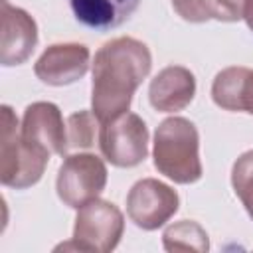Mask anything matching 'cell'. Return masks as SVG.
<instances>
[{
    "instance_id": "8992f818",
    "label": "cell",
    "mask_w": 253,
    "mask_h": 253,
    "mask_svg": "<svg viewBox=\"0 0 253 253\" xmlns=\"http://www.w3.org/2000/svg\"><path fill=\"white\" fill-rule=\"evenodd\" d=\"M107 166L97 154H69L57 170V196L67 208L79 210L101 196L107 186Z\"/></svg>"
},
{
    "instance_id": "ac0fdd59",
    "label": "cell",
    "mask_w": 253,
    "mask_h": 253,
    "mask_svg": "<svg viewBox=\"0 0 253 253\" xmlns=\"http://www.w3.org/2000/svg\"><path fill=\"white\" fill-rule=\"evenodd\" d=\"M243 20H245L247 28L253 32V0H247V2H245V8H243Z\"/></svg>"
},
{
    "instance_id": "9c48e42d",
    "label": "cell",
    "mask_w": 253,
    "mask_h": 253,
    "mask_svg": "<svg viewBox=\"0 0 253 253\" xmlns=\"http://www.w3.org/2000/svg\"><path fill=\"white\" fill-rule=\"evenodd\" d=\"M89 47L83 43H51L34 65L36 77L51 87H63L79 81L89 69Z\"/></svg>"
},
{
    "instance_id": "e0dca14e",
    "label": "cell",
    "mask_w": 253,
    "mask_h": 253,
    "mask_svg": "<svg viewBox=\"0 0 253 253\" xmlns=\"http://www.w3.org/2000/svg\"><path fill=\"white\" fill-rule=\"evenodd\" d=\"M231 186L245 211L253 219V150L243 152L231 168Z\"/></svg>"
},
{
    "instance_id": "6da1fadb",
    "label": "cell",
    "mask_w": 253,
    "mask_h": 253,
    "mask_svg": "<svg viewBox=\"0 0 253 253\" xmlns=\"http://www.w3.org/2000/svg\"><path fill=\"white\" fill-rule=\"evenodd\" d=\"M152 55L144 42L121 36L103 43L93 59L91 111L99 123L126 113L138 85L148 77Z\"/></svg>"
},
{
    "instance_id": "4fadbf2b",
    "label": "cell",
    "mask_w": 253,
    "mask_h": 253,
    "mask_svg": "<svg viewBox=\"0 0 253 253\" xmlns=\"http://www.w3.org/2000/svg\"><path fill=\"white\" fill-rule=\"evenodd\" d=\"M140 0H67L75 20L95 32H109L125 24Z\"/></svg>"
},
{
    "instance_id": "7a4b0ae2",
    "label": "cell",
    "mask_w": 253,
    "mask_h": 253,
    "mask_svg": "<svg viewBox=\"0 0 253 253\" xmlns=\"http://www.w3.org/2000/svg\"><path fill=\"white\" fill-rule=\"evenodd\" d=\"M154 168L176 184H194L202 178L200 134L184 117H168L154 130Z\"/></svg>"
},
{
    "instance_id": "277c9868",
    "label": "cell",
    "mask_w": 253,
    "mask_h": 253,
    "mask_svg": "<svg viewBox=\"0 0 253 253\" xmlns=\"http://www.w3.org/2000/svg\"><path fill=\"white\" fill-rule=\"evenodd\" d=\"M125 231L123 211L107 200H91L77 210L73 239L69 243L57 245V249H77V251H113Z\"/></svg>"
},
{
    "instance_id": "2e32d148",
    "label": "cell",
    "mask_w": 253,
    "mask_h": 253,
    "mask_svg": "<svg viewBox=\"0 0 253 253\" xmlns=\"http://www.w3.org/2000/svg\"><path fill=\"white\" fill-rule=\"evenodd\" d=\"M67 148H91L95 144L97 128H99V119L95 117L93 111H77L67 117Z\"/></svg>"
},
{
    "instance_id": "5b68a950",
    "label": "cell",
    "mask_w": 253,
    "mask_h": 253,
    "mask_svg": "<svg viewBox=\"0 0 253 253\" xmlns=\"http://www.w3.org/2000/svg\"><path fill=\"white\" fill-rule=\"evenodd\" d=\"M97 140L101 154L119 168L138 166L148 156V126L130 111L101 123Z\"/></svg>"
},
{
    "instance_id": "52a82bcc",
    "label": "cell",
    "mask_w": 253,
    "mask_h": 253,
    "mask_svg": "<svg viewBox=\"0 0 253 253\" xmlns=\"http://www.w3.org/2000/svg\"><path fill=\"white\" fill-rule=\"evenodd\" d=\"M178 192L156 178H142L134 182L126 194V215L144 231L162 227L178 211Z\"/></svg>"
},
{
    "instance_id": "9a60e30c",
    "label": "cell",
    "mask_w": 253,
    "mask_h": 253,
    "mask_svg": "<svg viewBox=\"0 0 253 253\" xmlns=\"http://www.w3.org/2000/svg\"><path fill=\"white\" fill-rule=\"evenodd\" d=\"M162 243L166 251H196L206 253L210 249V239L206 229L192 219H182L168 225L162 233Z\"/></svg>"
},
{
    "instance_id": "7c38bea8",
    "label": "cell",
    "mask_w": 253,
    "mask_h": 253,
    "mask_svg": "<svg viewBox=\"0 0 253 253\" xmlns=\"http://www.w3.org/2000/svg\"><path fill=\"white\" fill-rule=\"evenodd\" d=\"M211 99L223 111L253 115V69L243 65L221 69L213 77Z\"/></svg>"
},
{
    "instance_id": "30bf717a",
    "label": "cell",
    "mask_w": 253,
    "mask_h": 253,
    "mask_svg": "<svg viewBox=\"0 0 253 253\" xmlns=\"http://www.w3.org/2000/svg\"><path fill=\"white\" fill-rule=\"evenodd\" d=\"M2 6V49L0 63L4 67L22 65L30 59L38 45V24L22 8L0 0Z\"/></svg>"
},
{
    "instance_id": "5bb4252c",
    "label": "cell",
    "mask_w": 253,
    "mask_h": 253,
    "mask_svg": "<svg viewBox=\"0 0 253 253\" xmlns=\"http://www.w3.org/2000/svg\"><path fill=\"white\" fill-rule=\"evenodd\" d=\"M245 2L247 0H172V8L182 20L192 24L210 20L231 24L243 20Z\"/></svg>"
},
{
    "instance_id": "ba28073f",
    "label": "cell",
    "mask_w": 253,
    "mask_h": 253,
    "mask_svg": "<svg viewBox=\"0 0 253 253\" xmlns=\"http://www.w3.org/2000/svg\"><path fill=\"white\" fill-rule=\"evenodd\" d=\"M22 140L45 154H67V125L55 103L36 101L24 109L20 125Z\"/></svg>"
},
{
    "instance_id": "8fae6325",
    "label": "cell",
    "mask_w": 253,
    "mask_h": 253,
    "mask_svg": "<svg viewBox=\"0 0 253 253\" xmlns=\"http://www.w3.org/2000/svg\"><path fill=\"white\" fill-rule=\"evenodd\" d=\"M196 95V77L184 65L160 69L148 87V101L158 113H178L186 109Z\"/></svg>"
},
{
    "instance_id": "3957f363",
    "label": "cell",
    "mask_w": 253,
    "mask_h": 253,
    "mask_svg": "<svg viewBox=\"0 0 253 253\" xmlns=\"http://www.w3.org/2000/svg\"><path fill=\"white\" fill-rule=\"evenodd\" d=\"M49 154L26 144L20 134L18 119L10 105H2V150L0 182L6 188L26 190L38 184L45 172Z\"/></svg>"
}]
</instances>
